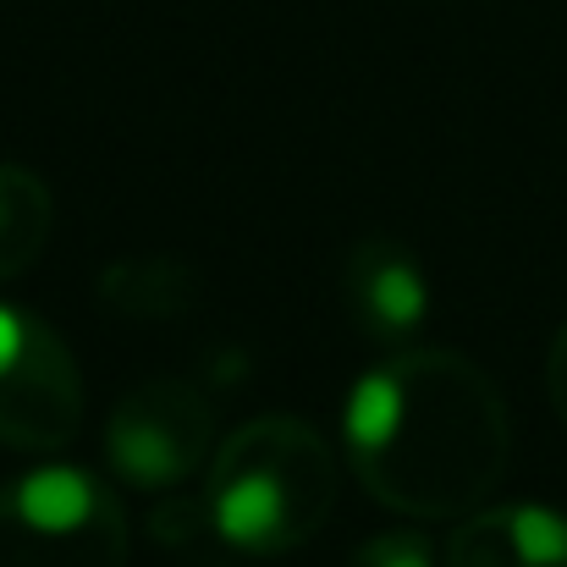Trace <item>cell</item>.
Returning <instances> with one entry per match:
<instances>
[{
	"mask_svg": "<svg viewBox=\"0 0 567 567\" xmlns=\"http://www.w3.org/2000/svg\"><path fill=\"white\" fill-rule=\"evenodd\" d=\"M348 457L380 507L402 518H463L507 474V402L480 364L446 348H402L348 396Z\"/></svg>",
	"mask_w": 567,
	"mask_h": 567,
	"instance_id": "obj_1",
	"label": "cell"
},
{
	"mask_svg": "<svg viewBox=\"0 0 567 567\" xmlns=\"http://www.w3.org/2000/svg\"><path fill=\"white\" fill-rule=\"evenodd\" d=\"M337 507V452L331 441L292 419H248L226 435L209 468L204 513L226 546L243 557H281L298 551Z\"/></svg>",
	"mask_w": 567,
	"mask_h": 567,
	"instance_id": "obj_2",
	"label": "cell"
},
{
	"mask_svg": "<svg viewBox=\"0 0 567 567\" xmlns=\"http://www.w3.org/2000/svg\"><path fill=\"white\" fill-rule=\"evenodd\" d=\"M127 513L83 468H28L0 485V567H122Z\"/></svg>",
	"mask_w": 567,
	"mask_h": 567,
	"instance_id": "obj_3",
	"label": "cell"
},
{
	"mask_svg": "<svg viewBox=\"0 0 567 567\" xmlns=\"http://www.w3.org/2000/svg\"><path fill=\"white\" fill-rule=\"evenodd\" d=\"M83 424V380L66 342L0 303V446L55 452Z\"/></svg>",
	"mask_w": 567,
	"mask_h": 567,
	"instance_id": "obj_4",
	"label": "cell"
},
{
	"mask_svg": "<svg viewBox=\"0 0 567 567\" xmlns=\"http://www.w3.org/2000/svg\"><path fill=\"white\" fill-rule=\"evenodd\" d=\"M209 435V402L188 380H144L105 419V463L138 491H166L204 468Z\"/></svg>",
	"mask_w": 567,
	"mask_h": 567,
	"instance_id": "obj_5",
	"label": "cell"
},
{
	"mask_svg": "<svg viewBox=\"0 0 567 567\" xmlns=\"http://www.w3.org/2000/svg\"><path fill=\"white\" fill-rule=\"evenodd\" d=\"M342 292H348V320L380 348H402L424 326V309H430L419 259L391 237H370L348 254Z\"/></svg>",
	"mask_w": 567,
	"mask_h": 567,
	"instance_id": "obj_6",
	"label": "cell"
},
{
	"mask_svg": "<svg viewBox=\"0 0 567 567\" xmlns=\"http://www.w3.org/2000/svg\"><path fill=\"white\" fill-rule=\"evenodd\" d=\"M446 567H567V518L557 507H474L446 540Z\"/></svg>",
	"mask_w": 567,
	"mask_h": 567,
	"instance_id": "obj_7",
	"label": "cell"
},
{
	"mask_svg": "<svg viewBox=\"0 0 567 567\" xmlns=\"http://www.w3.org/2000/svg\"><path fill=\"white\" fill-rule=\"evenodd\" d=\"M100 298L122 315H144V320H172L188 315L198 298V276L183 259L166 254H144V259H116L100 276Z\"/></svg>",
	"mask_w": 567,
	"mask_h": 567,
	"instance_id": "obj_8",
	"label": "cell"
},
{
	"mask_svg": "<svg viewBox=\"0 0 567 567\" xmlns=\"http://www.w3.org/2000/svg\"><path fill=\"white\" fill-rule=\"evenodd\" d=\"M55 226V204L50 188L28 172V166H0V281L22 276Z\"/></svg>",
	"mask_w": 567,
	"mask_h": 567,
	"instance_id": "obj_9",
	"label": "cell"
},
{
	"mask_svg": "<svg viewBox=\"0 0 567 567\" xmlns=\"http://www.w3.org/2000/svg\"><path fill=\"white\" fill-rule=\"evenodd\" d=\"M348 567H435V551H430L424 535L391 529V535H375L370 546H359Z\"/></svg>",
	"mask_w": 567,
	"mask_h": 567,
	"instance_id": "obj_10",
	"label": "cell"
},
{
	"mask_svg": "<svg viewBox=\"0 0 567 567\" xmlns=\"http://www.w3.org/2000/svg\"><path fill=\"white\" fill-rule=\"evenodd\" d=\"M546 385H551V408H557V419L567 424V326L557 331V342H551V359H546Z\"/></svg>",
	"mask_w": 567,
	"mask_h": 567,
	"instance_id": "obj_11",
	"label": "cell"
}]
</instances>
